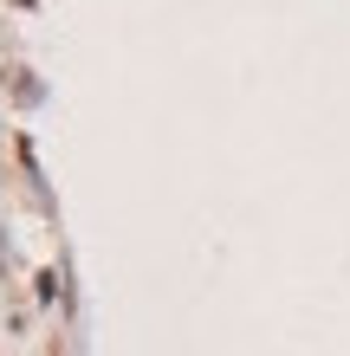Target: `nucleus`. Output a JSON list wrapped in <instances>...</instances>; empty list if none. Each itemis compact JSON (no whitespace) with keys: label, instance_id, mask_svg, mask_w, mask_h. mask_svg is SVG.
<instances>
[]
</instances>
